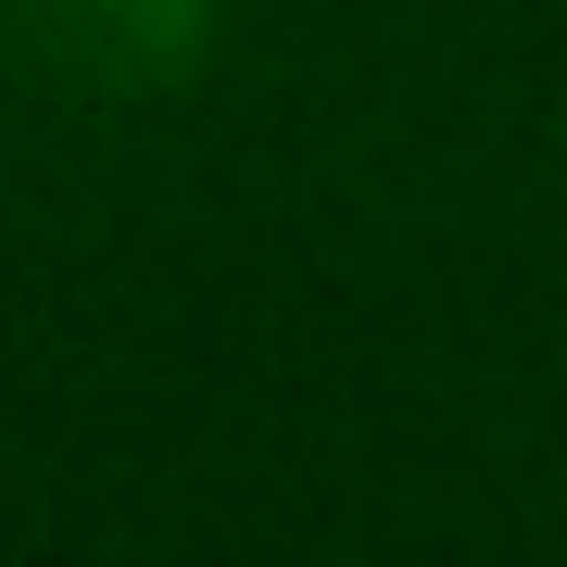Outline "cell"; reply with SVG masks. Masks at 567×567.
Returning a JSON list of instances; mask_svg holds the SVG:
<instances>
[{
    "mask_svg": "<svg viewBox=\"0 0 567 567\" xmlns=\"http://www.w3.org/2000/svg\"><path fill=\"white\" fill-rule=\"evenodd\" d=\"M39 51L63 76H102V89H164L203 63V25L215 0H25Z\"/></svg>",
    "mask_w": 567,
    "mask_h": 567,
    "instance_id": "cell-1",
    "label": "cell"
}]
</instances>
